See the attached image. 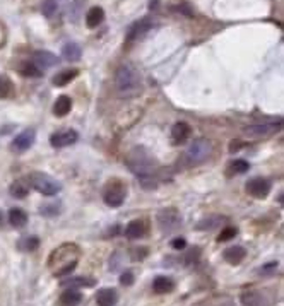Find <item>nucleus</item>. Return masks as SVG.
Wrapping results in <instances>:
<instances>
[{
	"label": "nucleus",
	"instance_id": "f257e3e1",
	"mask_svg": "<svg viewBox=\"0 0 284 306\" xmlns=\"http://www.w3.org/2000/svg\"><path fill=\"white\" fill-rule=\"evenodd\" d=\"M116 93L120 98H134L142 91V82L139 72L130 64L121 65L116 72Z\"/></svg>",
	"mask_w": 284,
	"mask_h": 306
},
{
	"label": "nucleus",
	"instance_id": "f03ea898",
	"mask_svg": "<svg viewBox=\"0 0 284 306\" xmlns=\"http://www.w3.org/2000/svg\"><path fill=\"white\" fill-rule=\"evenodd\" d=\"M127 164L132 173L137 174V178L147 177V174H152V169H154V159L147 154L146 149L142 147H135L132 152L127 157Z\"/></svg>",
	"mask_w": 284,
	"mask_h": 306
},
{
	"label": "nucleus",
	"instance_id": "7ed1b4c3",
	"mask_svg": "<svg viewBox=\"0 0 284 306\" xmlns=\"http://www.w3.org/2000/svg\"><path fill=\"white\" fill-rule=\"evenodd\" d=\"M26 182L29 183L31 188H34L36 192L43 193V195H47V197L57 195V193L62 190V185L55 178H52L50 174H47V173H42V171L31 173L29 177L26 178Z\"/></svg>",
	"mask_w": 284,
	"mask_h": 306
},
{
	"label": "nucleus",
	"instance_id": "20e7f679",
	"mask_svg": "<svg viewBox=\"0 0 284 306\" xmlns=\"http://www.w3.org/2000/svg\"><path fill=\"white\" fill-rule=\"evenodd\" d=\"M281 121H265V123H252L241 128V134L250 139H262L269 137L281 130Z\"/></svg>",
	"mask_w": 284,
	"mask_h": 306
},
{
	"label": "nucleus",
	"instance_id": "39448f33",
	"mask_svg": "<svg viewBox=\"0 0 284 306\" xmlns=\"http://www.w3.org/2000/svg\"><path fill=\"white\" fill-rule=\"evenodd\" d=\"M211 151H213V144L206 141V139H197V141H193L190 146H188L185 156H187V161L190 164H197V163H202V161L211 154Z\"/></svg>",
	"mask_w": 284,
	"mask_h": 306
},
{
	"label": "nucleus",
	"instance_id": "423d86ee",
	"mask_svg": "<svg viewBox=\"0 0 284 306\" xmlns=\"http://www.w3.org/2000/svg\"><path fill=\"white\" fill-rule=\"evenodd\" d=\"M182 223V217H180L177 209H165L161 210L159 215H157V224H159V229L165 233H170L173 229H177Z\"/></svg>",
	"mask_w": 284,
	"mask_h": 306
},
{
	"label": "nucleus",
	"instance_id": "0eeeda50",
	"mask_svg": "<svg viewBox=\"0 0 284 306\" xmlns=\"http://www.w3.org/2000/svg\"><path fill=\"white\" fill-rule=\"evenodd\" d=\"M245 188L252 197H255V199H265L270 192V182L265 178L257 177V178H252L250 182L247 183Z\"/></svg>",
	"mask_w": 284,
	"mask_h": 306
},
{
	"label": "nucleus",
	"instance_id": "6e6552de",
	"mask_svg": "<svg viewBox=\"0 0 284 306\" xmlns=\"http://www.w3.org/2000/svg\"><path fill=\"white\" fill-rule=\"evenodd\" d=\"M79 139V134L75 130H62V132H57L53 134L50 137V144L52 147H57V149H62V147H67V146H72L75 144Z\"/></svg>",
	"mask_w": 284,
	"mask_h": 306
},
{
	"label": "nucleus",
	"instance_id": "1a4fd4ad",
	"mask_svg": "<svg viewBox=\"0 0 284 306\" xmlns=\"http://www.w3.org/2000/svg\"><path fill=\"white\" fill-rule=\"evenodd\" d=\"M34 139H36V132H34L33 128L24 130V132H21L19 136H16V139L11 144V149H14L17 152L28 151L29 147L34 144Z\"/></svg>",
	"mask_w": 284,
	"mask_h": 306
},
{
	"label": "nucleus",
	"instance_id": "9d476101",
	"mask_svg": "<svg viewBox=\"0 0 284 306\" xmlns=\"http://www.w3.org/2000/svg\"><path fill=\"white\" fill-rule=\"evenodd\" d=\"M58 58L57 55H53L52 52H47V50H42V52H36L34 57H33V64L38 67V69H48V67H53L57 65Z\"/></svg>",
	"mask_w": 284,
	"mask_h": 306
},
{
	"label": "nucleus",
	"instance_id": "9b49d317",
	"mask_svg": "<svg viewBox=\"0 0 284 306\" xmlns=\"http://www.w3.org/2000/svg\"><path fill=\"white\" fill-rule=\"evenodd\" d=\"M223 256H224V260H226L228 264H231V265H238V264H241L243 260H245V256H247V250L243 248V246H240V245H236V246H229V248L224 250Z\"/></svg>",
	"mask_w": 284,
	"mask_h": 306
},
{
	"label": "nucleus",
	"instance_id": "f8f14e48",
	"mask_svg": "<svg viewBox=\"0 0 284 306\" xmlns=\"http://www.w3.org/2000/svg\"><path fill=\"white\" fill-rule=\"evenodd\" d=\"M116 301H118V294H116V291L111 289V287H103V289L98 291L96 294L98 306H115Z\"/></svg>",
	"mask_w": 284,
	"mask_h": 306
},
{
	"label": "nucleus",
	"instance_id": "ddd939ff",
	"mask_svg": "<svg viewBox=\"0 0 284 306\" xmlns=\"http://www.w3.org/2000/svg\"><path fill=\"white\" fill-rule=\"evenodd\" d=\"M103 200H105V204L110 207H120L125 200V190L124 188H110V190L105 192Z\"/></svg>",
	"mask_w": 284,
	"mask_h": 306
},
{
	"label": "nucleus",
	"instance_id": "4468645a",
	"mask_svg": "<svg viewBox=\"0 0 284 306\" xmlns=\"http://www.w3.org/2000/svg\"><path fill=\"white\" fill-rule=\"evenodd\" d=\"M190 134H192L190 125L185 123V121H178V123H175L173 127H171V137H173L175 142L187 141V139L190 137Z\"/></svg>",
	"mask_w": 284,
	"mask_h": 306
},
{
	"label": "nucleus",
	"instance_id": "2eb2a0df",
	"mask_svg": "<svg viewBox=\"0 0 284 306\" xmlns=\"http://www.w3.org/2000/svg\"><path fill=\"white\" fill-rule=\"evenodd\" d=\"M105 19V11L101 7H91L86 14V24L88 28H98Z\"/></svg>",
	"mask_w": 284,
	"mask_h": 306
},
{
	"label": "nucleus",
	"instance_id": "dca6fc26",
	"mask_svg": "<svg viewBox=\"0 0 284 306\" xmlns=\"http://www.w3.org/2000/svg\"><path fill=\"white\" fill-rule=\"evenodd\" d=\"M70 108H72L70 96H67V94H62V96L57 98L55 105H53V113H55V116H65L70 111Z\"/></svg>",
	"mask_w": 284,
	"mask_h": 306
},
{
	"label": "nucleus",
	"instance_id": "f3484780",
	"mask_svg": "<svg viewBox=\"0 0 284 306\" xmlns=\"http://www.w3.org/2000/svg\"><path fill=\"white\" fill-rule=\"evenodd\" d=\"M9 223L14 228H24L28 224V214L19 207H14V209L9 210Z\"/></svg>",
	"mask_w": 284,
	"mask_h": 306
},
{
	"label": "nucleus",
	"instance_id": "a211bd4d",
	"mask_svg": "<svg viewBox=\"0 0 284 306\" xmlns=\"http://www.w3.org/2000/svg\"><path fill=\"white\" fill-rule=\"evenodd\" d=\"M62 287H72V289H77V287H93L96 284V281L91 277H70L67 281L60 282Z\"/></svg>",
	"mask_w": 284,
	"mask_h": 306
},
{
	"label": "nucleus",
	"instance_id": "6ab92c4d",
	"mask_svg": "<svg viewBox=\"0 0 284 306\" xmlns=\"http://www.w3.org/2000/svg\"><path fill=\"white\" fill-rule=\"evenodd\" d=\"M80 301H83V294H80L77 289H72V287H69V289L60 296L62 306H79Z\"/></svg>",
	"mask_w": 284,
	"mask_h": 306
},
{
	"label": "nucleus",
	"instance_id": "aec40b11",
	"mask_svg": "<svg viewBox=\"0 0 284 306\" xmlns=\"http://www.w3.org/2000/svg\"><path fill=\"white\" fill-rule=\"evenodd\" d=\"M62 55L67 62H77L80 60V55H83V50H80V47L77 43L70 41L67 43L64 48H62Z\"/></svg>",
	"mask_w": 284,
	"mask_h": 306
},
{
	"label": "nucleus",
	"instance_id": "412c9836",
	"mask_svg": "<svg viewBox=\"0 0 284 306\" xmlns=\"http://www.w3.org/2000/svg\"><path fill=\"white\" fill-rule=\"evenodd\" d=\"M240 301H241L243 306H262V301H264V299H262V296H260L257 291H254V289H247V291L241 292Z\"/></svg>",
	"mask_w": 284,
	"mask_h": 306
},
{
	"label": "nucleus",
	"instance_id": "4be33fe9",
	"mask_svg": "<svg viewBox=\"0 0 284 306\" xmlns=\"http://www.w3.org/2000/svg\"><path fill=\"white\" fill-rule=\"evenodd\" d=\"M152 28V21L151 19H142L139 22H135V24L130 28V33H129V39H135L139 38V36H142L144 33H147Z\"/></svg>",
	"mask_w": 284,
	"mask_h": 306
},
{
	"label": "nucleus",
	"instance_id": "5701e85b",
	"mask_svg": "<svg viewBox=\"0 0 284 306\" xmlns=\"http://www.w3.org/2000/svg\"><path fill=\"white\" fill-rule=\"evenodd\" d=\"M75 77H77V70H75V69H67V70L58 72L55 77H53V84L58 85V88H62V85H67L72 79H75Z\"/></svg>",
	"mask_w": 284,
	"mask_h": 306
},
{
	"label": "nucleus",
	"instance_id": "b1692460",
	"mask_svg": "<svg viewBox=\"0 0 284 306\" xmlns=\"http://www.w3.org/2000/svg\"><path fill=\"white\" fill-rule=\"evenodd\" d=\"M125 236L130 240H139L144 236V224L141 221H130L125 228Z\"/></svg>",
	"mask_w": 284,
	"mask_h": 306
},
{
	"label": "nucleus",
	"instance_id": "393cba45",
	"mask_svg": "<svg viewBox=\"0 0 284 306\" xmlns=\"http://www.w3.org/2000/svg\"><path fill=\"white\" fill-rule=\"evenodd\" d=\"M152 289H154L157 294H165V292H170L173 289V281L165 276H159L154 279V282H152Z\"/></svg>",
	"mask_w": 284,
	"mask_h": 306
},
{
	"label": "nucleus",
	"instance_id": "a878e982",
	"mask_svg": "<svg viewBox=\"0 0 284 306\" xmlns=\"http://www.w3.org/2000/svg\"><path fill=\"white\" fill-rule=\"evenodd\" d=\"M29 192V183L24 182V180H17L11 185V195L16 197V199H24Z\"/></svg>",
	"mask_w": 284,
	"mask_h": 306
},
{
	"label": "nucleus",
	"instance_id": "bb28decb",
	"mask_svg": "<svg viewBox=\"0 0 284 306\" xmlns=\"http://www.w3.org/2000/svg\"><path fill=\"white\" fill-rule=\"evenodd\" d=\"M19 245H21L22 250H26V251H34V250L39 246V240H38L36 236H26V238H22Z\"/></svg>",
	"mask_w": 284,
	"mask_h": 306
},
{
	"label": "nucleus",
	"instance_id": "cd10ccee",
	"mask_svg": "<svg viewBox=\"0 0 284 306\" xmlns=\"http://www.w3.org/2000/svg\"><path fill=\"white\" fill-rule=\"evenodd\" d=\"M22 75H26V77H42V74H43V70L42 69H38L34 64H26V65H22Z\"/></svg>",
	"mask_w": 284,
	"mask_h": 306
},
{
	"label": "nucleus",
	"instance_id": "c85d7f7f",
	"mask_svg": "<svg viewBox=\"0 0 284 306\" xmlns=\"http://www.w3.org/2000/svg\"><path fill=\"white\" fill-rule=\"evenodd\" d=\"M249 168H250V164L247 163V161H243V159H236V161H233V163H231V171L234 174L247 173Z\"/></svg>",
	"mask_w": 284,
	"mask_h": 306
},
{
	"label": "nucleus",
	"instance_id": "c756f323",
	"mask_svg": "<svg viewBox=\"0 0 284 306\" xmlns=\"http://www.w3.org/2000/svg\"><path fill=\"white\" fill-rule=\"evenodd\" d=\"M11 93H12V82L7 77H2V75H0V100H2V98H7Z\"/></svg>",
	"mask_w": 284,
	"mask_h": 306
},
{
	"label": "nucleus",
	"instance_id": "7c9ffc66",
	"mask_svg": "<svg viewBox=\"0 0 284 306\" xmlns=\"http://www.w3.org/2000/svg\"><path fill=\"white\" fill-rule=\"evenodd\" d=\"M223 221V217H206L199 223V229H214L218 224Z\"/></svg>",
	"mask_w": 284,
	"mask_h": 306
},
{
	"label": "nucleus",
	"instance_id": "2f4dec72",
	"mask_svg": "<svg viewBox=\"0 0 284 306\" xmlns=\"http://www.w3.org/2000/svg\"><path fill=\"white\" fill-rule=\"evenodd\" d=\"M58 4L57 0H45L43 2V14L47 17H52L53 14H57Z\"/></svg>",
	"mask_w": 284,
	"mask_h": 306
},
{
	"label": "nucleus",
	"instance_id": "473e14b6",
	"mask_svg": "<svg viewBox=\"0 0 284 306\" xmlns=\"http://www.w3.org/2000/svg\"><path fill=\"white\" fill-rule=\"evenodd\" d=\"M236 229H234V228H224L223 229V231H221V235L218 236V241L219 243H223V241H229V240H231V238H234V236H236Z\"/></svg>",
	"mask_w": 284,
	"mask_h": 306
},
{
	"label": "nucleus",
	"instance_id": "72a5a7b5",
	"mask_svg": "<svg viewBox=\"0 0 284 306\" xmlns=\"http://www.w3.org/2000/svg\"><path fill=\"white\" fill-rule=\"evenodd\" d=\"M134 272L132 271H125V272H121V276H120V284L121 286H132L134 284Z\"/></svg>",
	"mask_w": 284,
	"mask_h": 306
},
{
	"label": "nucleus",
	"instance_id": "f704fd0d",
	"mask_svg": "<svg viewBox=\"0 0 284 306\" xmlns=\"http://www.w3.org/2000/svg\"><path fill=\"white\" fill-rule=\"evenodd\" d=\"M75 265H77V262H75V260H72V262L67 264L64 269H60V271H58V272L55 274V276H58V277H60V276H67V274H70L72 271H74Z\"/></svg>",
	"mask_w": 284,
	"mask_h": 306
},
{
	"label": "nucleus",
	"instance_id": "c9c22d12",
	"mask_svg": "<svg viewBox=\"0 0 284 306\" xmlns=\"http://www.w3.org/2000/svg\"><path fill=\"white\" fill-rule=\"evenodd\" d=\"M171 246H173L175 250H185L187 241H185V238H175V240H171Z\"/></svg>",
	"mask_w": 284,
	"mask_h": 306
},
{
	"label": "nucleus",
	"instance_id": "e433bc0d",
	"mask_svg": "<svg viewBox=\"0 0 284 306\" xmlns=\"http://www.w3.org/2000/svg\"><path fill=\"white\" fill-rule=\"evenodd\" d=\"M0 223H2V212H0Z\"/></svg>",
	"mask_w": 284,
	"mask_h": 306
}]
</instances>
